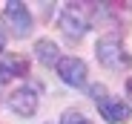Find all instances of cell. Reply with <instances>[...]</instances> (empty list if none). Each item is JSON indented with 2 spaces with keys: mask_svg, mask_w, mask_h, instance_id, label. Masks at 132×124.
<instances>
[{
  "mask_svg": "<svg viewBox=\"0 0 132 124\" xmlns=\"http://www.w3.org/2000/svg\"><path fill=\"white\" fill-rule=\"evenodd\" d=\"M95 55L101 61V67L112 69V72L129 69V64H132V55H129V49H126V43H123L121 35H103V38H98Z\"/></svg>",
  "mask_w": 132,
  "mask_h": 124,
  "instance_id": "1",
  "label": "cell"
},
{
  "mask_svg": "<svg viewBox=\"0 0 132 124\" xmlns=\"http://www.w3.org/2000/svg\"><path fill=\"white\" fill-rule=\"evenodd\" d=\"M57 23H60V32L69 38V40H80L86 32H89V17L83 14V9H80V6H72V3L60 12Z\"/></svg>",
  "mask_w": 132,
  "mask_h": 124,
  "instance_id": "2",
  "label": "cell"
},
{
  "mask_svg": "<svg viewBox=\"0 0 132 124\" xmlns=\"http://www.w3.org/2000/svg\"><path fill=\"white\" fill-rule=\"evenodd\" d=\"M3 20L14 38H26L32 32V14L26 9V3H17V0H9L3 6Z\"/></svg>",
  "mask_w": 132,
  "mask_h": 124,
  "instance_id": "3",
  "label": "cell"
},
{
  "mask_svg": "<svg viewBox=\"0 0 132 124\" xmlns=\"http://www.w3.org/2000/svg\"><path fill=\"white\" fill-rule=\"evenodd\" d=\"M55 69H57V78L63 81L66 87H72V90H80V87L86 84V75H89L86 64H83L80 58H75V55H66V58H60Z\"/></svg>",
  "mask_w": 132,
  "mask_h": 124,
  "instance_id": "4",
  "label": "cell"
},
{
  "mask_svg": "<svg viewBox=\"0 0 132 124\" xmlns=\"http://www.w3.org/2000/svg\"><path fill=\"white\" fill-rule=\"evenodd\" d=\"M9 110L17 113V115H23V118L35 115V113H37V92H35L32 87H17V90L9 95Z\"/></svg>",
  "mask_w": 132,
  "mask_h": 124,
  "instance_id": "5",
  "label": "cell"
},
{
  "mask_svg": "<svg viewBox=\"0 0 132 124\" xmlns=\"http://www.w3.org/2000/svg\"><path fill=\"white\" fill-rule=\"evenodd\" d=\"M98 113H101L103 121H109V124H123L132 110H129L126 101H118V98H112V95H106V98L98 101Z\"/></svg>",
  "mask_w": 132,
  "mask_h": 124,
  "instance_id": "6",
  "label": "cell"
},
{
  "mask_svg": "<svg viewBox=\"0 0 132 124\" xmlns=\"http://www.w3.org/2000/svg\"><path fill=\"white\" fill-rule=\"evenodd\" d=\"M35 55H37V61L43 67H57V61H60V49H57L55 40H49V38H40L35 43Z\"/></svg>",
  "mask_w": 132,
  "mask_h": 124,
  "instance_id": "7",
  "label": "cell"
},
{
  "mask_svg": "<svg viewBox=\"0 0 132 124\" xmlns=\"http://www.w3.org/2000/svg\"><path fill=\"white\" fill-rule=\"evenodd\" d=\"M0 69H3L9 78H26L29 75V61L23 55H6L3 52V58H0Z\"/></svg>",
  "mask_w": 132,
  "mask_h": 124,
  "instance_id": "8",
  "label": "cell"
},
{
  "mask_svg": "<svg viewBox=\"0 0 132 124\" xmlns=\"http://www.w3.org/2000/svg\"><path fill=\"white\" fill-rule=\"evenodd\" d=\"M57 124H92L89 118H86L80 110H63L60 113V121Z\"/></svg>",
  "mask_w": 132,
  "mask_h": 124,
  "instance_id": "9",
  "label": "cell"
},
{
  "mask_svg": "<svg viewBox=\"0 0 132 124\" xmlns=\"http://www.w3.org/2000/svg\"><path fill=\"white\" fill-rule=\"evenodd\" d=\"M126 98L132 101V78H126Z\"/></svg>",
  "mask_w": 132,
  "mask_h": 124,
  "instance_id": "10",
  "label": "cell"
},
{
  "mask_svg": "<svg viewBox=\"0 0 132 124\" xmlns=\"http://www.w3.org/2000/svg\"><path fill=\"white\" fill-rule=\"evenodd\" d=\"M3 46H6V35L0 32V55H3Z\"/></svg>",
  "mask_w": 132,
  "mask_h": 124,
  "instance_id": "11",
  "label": "cell"
}]
</instances>
